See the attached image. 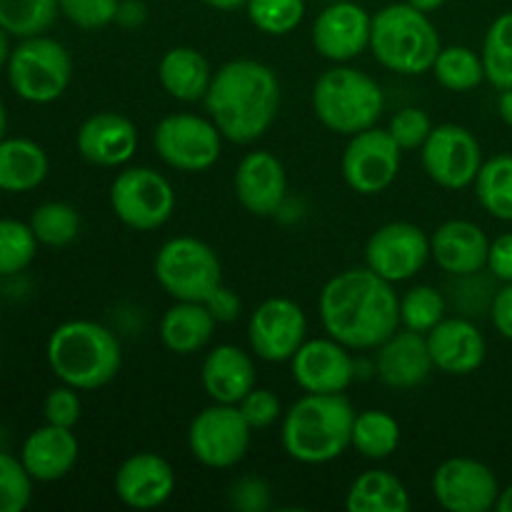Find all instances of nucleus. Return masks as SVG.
<instances>
[{
  "mask_svg": "<svg viewBox=\"0 0 512 512\" xmlns=\"http://www.w3.org/2000/svg\"><path fill=\"white\" fill-rule=\"evenodd\" d=\"M318 310L325 333L348 350H378L400 328V298L393 283L368 265L330 278Z\"/></svg>",
  "mask_w": 512,
  "mask_h": 512,
  "instance_id": "1",
  "label": "nucleus"
},
{
  "mask_svg": "<svg viewBox=\"0 0 512 512\" xmlns=\"http://www.w3.org/2000/svg\"><path fill=\"white\" fill-rule=\"evenodd\" d=\"M205 110L225 140L238 145L255 143L278 118V75L258 60H230L213 73Z\"/></svg>",
  "mask_w": 512,
  "mask_h": 512,
  "instance_id": "2",
  "label": "nucleus"
},
{
  "mask_svg": "<svg viewBox=\"0 0 512 512\" xmlns=\"http://www.w3.org/2000/svg\"><path fill=\"white\" fill-rule=\"evenodd\" d=\"M355 410L343 393H305L283 418V448L303 465L338 460L353 445Z\"/></svg>",
  "mask_w": 512,
  "mask_h": 512,
  "instance_id": "3",
  "label": "nucleus"
},
{
  "mask_svg": "<svg viewBox=\"0 0 512 512\" xmlns=\"http://www.w3.org/2000/svg\"><path fill=\"white\" fill-rule=\"evenodd\" d=\"M45 355L55 378L80 393L105 388L123 363L118 338L93 320H68L58 325L50 333Z\"/></svg>",
  "mask_w": 512,
  "mask_h": 512,
  "instance_id": "4",
  "label": "nucleus"
},
{
  "mask_svg": "<svg viewBox=\"0 0 512 512\" xmlns=\"http://www.w3.org/2000/svg\"><path fill=\"white\" fill-rule=\"evenodd\" d=\"M370 50L393 73L423 75L433 70L443 43L428 13L408 3H390L373 15Z\"/></svg>",
  "mask_w": 512,
  "mask_h": 512,
  "instance_id": "5",
  "label": "nucleus"
},
{
  "mask_svg": "<svg viewBox=\"0 0 512 512\" xmlns=\"http://www.w3.org/2000/svg\"><path fill=\"white\" fill-rule=\"evenodd\" d=\"M383 108L385 95L378 80L345 63L325 70L313 88V110L320 123L348 138L375 128Z\"/></svg>",
  "mask_w": 512,
  "mask_h": 512,
  "instance_id": "6",
  "label": "nucleus"
},
{
  "mask_svg": "<svg viewBox=\"0 0 512 512\" xmlns=\"http://www.w3.org/2000/svg\"><path fill=\"white\" fill-rule=\"evenodd\" d=\"M8 83L20 100L33 105L55 103L73 78V58L60 40L48 35L23 38L10 50Z\"/></svg>",
  "mask_w": 512,
  "mask_h": 512,
  "instance_id": "7",
  "label": "nucleus"
},
{
  "mask_svg": "<svg viewBox=\"0 0 512 512\" xmlns=\"http://www.w3.org/2000/svg\"><path fill=\"white\" fill-rule=\"evenodd\" d=\"M155 280L173 300L205 303L218 285H223V268L203 240L193 235H178L160 245L155 255Z\"/></svg>",
  "mask_w": 512,
  "mask_h": 512,
  "instance_id": "8",
  "label": "nucleus"
},
{
  "mask_svg": "<svg viewBox=\"0 0 512 512\" xmlns=\"http://www.w3.org/2000/svg\"><path fill=\"white\" fill-rule=\"evenodd\" d=\"M250 438L253 428L238 405H208L190 420L188 428L190 455L213 470H228L243 463L250 450Z\"/></svg>",
  "mask_w": 512,
  "mask_h": 512,
  "instance_id": "9",
  "label": "nucleus"
},
{
  "mask_svg": "<svg viewBox=\"0 0 512 512\" xmlns=\"http://www.w3.org/2000/svg\"><path fill=\"white\" fill-rule=\"evenodd\" d=\"M110 208L115 218L138 233L163 228L175 210V190L153 168H128L110 185Z\"/></svg>",
  "mask_w": 512,
  "mask_h": 512,
  "instance_id": "10",
  "label": "nucleus"
},
{
  "mask_svg": "<svg viewBox=\"0 0 512 512\" xmlns=\"http://www.w3.org/2000/svg\"><path fill=\"white\" fill-rule=\"evenodd\" d=\"M160 160L180 173H203L223 153V133L210 118L193 113L165 115L153 133Z\"/></svg>",
  "mask_w": 512,
  "mask_h": 512,
  "instance_id": "11",
  "label": "nucleus"
},
{
  "mask_svg": "<svg viewBox=\"0 0 512 512\" xmlns=\"http://www.w3.org/2000/svg\"><path fill=\"white\" fill-rule=\"evenodd\" d=\"M420 155L428 178L445 190H463L473 185L485 163L478 138L455 123L433 125Z\"/></svg>",
  "mask_w": 512,
  "mask_h": 512,
  "instance_id": "12",
  "label": "nucleus"
},
{
  "mask_svg": "<svg viewBox=\"0 0 512 512\" xmlns=\"http://www.w3.org/2000/svg\"><path fill=\"white\" fill-rule=\"evenodd\" d=\"M403 148L383 128H368L350 135L343 153V178L360 195H380L395 183L400 173Z\"/></svg>",
  "mask_w": 512,
  "mask_h": 512,
  "instance_id": "13",
  "label": "nucleus"
},
{
  "mask_svg": "<svg viewBox=\"0 0 512 512\" xmlns=\"http://www.w3.org/2000/svg\"><path fill=\"white\" fill-rule=\"evenodd\" d=\"M253 353L265 363H288L308 340V318L290 298H268L248 320Z\"/></svg>",
  "mask_w": 512,
  "mask_h": 512,
  "instance_id": "14",
  "label": "nucleus"
},
{
  "mask_svg": "<svg viewBox=\"0 0 512 512\" xmlns=\"http://www.w3.org/2000/svg\"><path fill=\"white\" fill-rule=\"evenodd\" d=\"M428 258L430 238L420 225L405 220L378 228L365 245V265L393 285L415 278Z\"/></svg>",
  "mask_w": 512,
  "mask_h": 512,
  "instance_id": "15",
  "label": "nucleus"
},
{
  "mask_svg": "<svg viewBox=\"0 0 512 512\" xmlns=\"http://www.w3.org/2000/svg\"><path fill=\"white\" fill-rule=\"evenodd\" d=\"M433 495L443 510L488 512L500 495L498 478L485 463L473 458H450L433 473Z\"/></svg>",
  "mask_w": 512,
  "mask_h": 512,
  "instance_id": "16",
  "label": "nucleus"
},
{
  "mask_svg": "<svg viewBox=\"0 0 512 512\" xmlns=\"http://www.w3.org/2000/svg\"><path fill=\"white\" fill-rule=\"evenodd\" d=\"M293 380L305 393H345L355 378L350 350L335 338L305 340L290 358Z\"/></svg>",
  "mask_w": 512,
  "mask_h": 512,
  "instance_id": "17",
  "label": "nucleus"
},
{
  "mask_svg": "<svg viewBox=\"0 0 512 512\" xmlns=\"http://www.w3.org/2000/svg\"><path fill=\"white\" fill-rule=\"evenodd\" d=\"M370 30H373V15L363 5L340 0L328 5L315 18L313 45L325 60L350 63L365 48H370Z\"/></svg>",
  "mask_w": 512,
  "mask_h": 512,
  "instance_id": "18",
  "label": "nucleus"
},
{
  "mask_svg": "<svg viewBox=\"0 0 512 512\" xmlns=\"http://www.w3.org/2000/svg\"><path fill=\"white\" fill-rule=\"evenodd\" d=\"M173 465L158 453H135L115 470L113 488L123 505L133 510H153L168 503L175 493Z\"/></svg>",
  "mask_w": 512,
  "mask_h": 512,
  "instance_id": "19",
  "label": "nucleus"
},
{
  "mask_svg": "<svg viewBox=\"0 0 512 512\" xmlns=\"http://www.w3.org/2000/svg\"><path fill=\"white\" fill-rule=\"evenodd\" d=\"M288 193L283 163L268 150H253L235 168V195L248 213L270 218L278 213Z\"/></svg>",
  "mask_w": 512,
  "mask_h": 512,
  "instance_id": "20",
  "label": "nucleus"
},
{
  "mask_svg": "<svg viewBox=\"0 0 512 512\" xmlns=\"http://www.w3.org/2000/svg\"><path fill=\"white\" fill-rule=\"evenodd\" d=\"M78 153L98 168H120L138 150V130L120 113H95L83 120L75 135Z\"/></svg>",
  "mask_w": 512,
  "mask_h": 512,
  "instance_id": "21",
  "label": "nucleus"
},
{
  "mask_svg": "<svg viewBox=\"0 0 512 512\" xmlns=\"http://www.w3.org/2000/svg\"><path fill=\"white\" fill-rule=\"evenodd\" d=\"M375 370L393 390H413L423 385L435 370L425 335L408 328L395 330L383 345H378Z\"/></svg>",
  "mask_w": 512,
  "mask_h": 512,
  "instance_id": "22",
  "label": "nucleus"
},
{
  "mask_svg": "<svg viewBox=\"0 0 512 512\" xmlns=\"http://www.w3.org/2000/svg\"><path fill=\"white\" fill-rule=\"evenodd\" d=\"M433 365L445 375H470L485 363L488 343L478 325L465 318H443L428 335Z\"/></svg>",
  "mask_w": 512,
  "mask_h": 512,
  "instance_id": "23",
  "label": "nucleus"
},
{
  "mask_svg": "<svg viewBox=\"0 0 512 512\" xmlns=\"http://www.w3.org/2000/svg\"><path fill=\"white\" fill-rule=\"evenodd\" d=\"M488 250V235L470 220H448L430 238V255L438 268L458 278L480 273L488 265Z\"/></svg>",
  "mask_w": 512,
  "mask_h": 512,
  "instance_id": "24",
  "label": "nucleus"
},
{
  "mask_svg": "<svg viewBox=\"0 0 512 512\" xmlns=\"http://www.w3.org/2000/svg\"><path fill=\"white\" fill-rule=\"evenodd\" d=\"M80 445L73 428H58V425L45 423L43 428L33 430L25 438L20 460L30 478L38 483H58L78 463Z\"/></svg>",
  "mask_w": 512,
  "mask_h": 512,
  "instance_id": "25",
  "label": "nucleus"
},
{
  "mask_svg": "<svg viewBox=\"0 0 512 512\" xmlns=\"http://www.w3.org/2000/svg\"><path fill=\"white\" fill-rule=\"evenodd\" d=\"M200 380L213 403L238 405L258 385V370L243 348L218 345L205 355Z\"/></svg>",
  "mask_w": 512,
  "mask_h": 512,
  "instance_id": "26",
  "label": "nucleus"
},
{
  "mask_svg": "<svg viewBox=\"0 0 512 512\" xmlns=\"http://www.w3.org/2000/svg\"><path fill=\"white\" fill-rule=\"evenodd\" d=\"M158 78L170 98L180 100V103H198L208 95L213 70L203 53L188 48V45H178L160 58Z\"/></svg>",
  "mask_w": 512,
  "mask_h": 512,
  "instance_id": "27",
  "label": "nucleus"
},
{
  "mask_svg": "<svg viewBox=\"0 0 512 512\" xmlns=\"http://www.w3.org/2000/svg\"><path fill=\"white\" fill-rule=\"evenodd\" d=\"M215 323L218 320L210 315L205 303L175 300L160 320V340L170 353L193 355L210 343Z\"/></svg>",
  "mask_w": 512,
  "mask_h": 512,
  "instance_id": "28",
  "label": "nucleus"
},
{
  "mask_svg": "<svg viewBox=\"0 0 512 512\" xmlns=\"http://www.w3.org/2000/svg\"><path fill=\"white\" fill-rule=\"evenodd\" d=\"M48 153L35 140H0V190L3 193H28L48 178Z\"/></svg>",
  "mask_w": 512,
  "mask_h": 512,
  "instance_id": "29",
  "label": "nucleus"
},
{
  "mask_svg": "<svg viewBox=\"0 0 512 512\" xmlns=\"http://www.w3.org/2000/svg\"><path fill=\"white\" fill-rule=\"evenodd\" d=\"M350 512H410V493L398 475L388 470H365L350 483L345 495Z\"/></svg>",
  "mask_w": 512,
  "mask_h": 512,
  "instance_id": "30",
  "label": "nucleus"
},
{
  "mask_svg": "<svg viewBox=\"0 0 512 512\" xmlns=\"http://www.w3.org/2000/svg\"><path fill=\"white\" fill-rule=\"evenodd\" d=\"M400 425L385 410H363L355 413L353 423V445L363 458L385 460L398 450Z\"/></svg>",
  "mask_w": 512,
  "mask_h": 512,
  "instance_id": "31",
  "label": "nucleus"
},
{
  "mask_svg": "<svg viewBox=\"0 0 512 512\" xmlns=\"http://www.w3.org/2000/svg\"><path fill=\"white\" fill-rule=\"evenodd\" d=\"M475 195L485 213L512 223V155L500 153L485 160L475 178Z\"/></svg>",
  "mask_w": 512,
  "mask_h": 512,
  "instance_id": "32",
  "label": "nucleus"
},
{
  "mask_svg": "<svg viewBox=\"0 0 512 512\" xmlns=\"http://www.w3.org/2000/svg\"><path fill=\"white\" fill-rule=\"evenodd\" d=\"M433 75L445 90L468 93L485 80L483 55L475 53L473 48H465V45H448L435 58Z\"/></svg>",
  "mask_w": 512,
  "mask_h": 512,
  "instance_id": "33",
  "label": "nucleus"
},
{
  "mask_svg": "<svg viewBox=\"0 0 512 512\" xmlns=\"http://www.w3.org/2000/svg\"><path fill=\"white\" fill-rule=\"evenodd\" d=\"M58 13V0H0V25L20 40L53 28Z\"/></svg>",
  "mask_w": 512,
  "mask_h": 512,
  "instance_id": "34",
  "label": "nucleus"
},
{
  "mask_svg": "<svg viewBox=\"0 0 512 512\" xmlns=\"http://www.w3.org/2000/svg\"><path fill=\"white\" fill-rule=\"evenodd\" d=\"M30 228L40 245L48 248H65L73 243L80 233V215L78 210L63 200H50V203L38 205L30 215Z\"/></svg>",
  "mask_w": 512,
  "mask_h": 512,
  "instance_id": "35",
  "label": "nucleus"
},
{
  "mask_svg": "<svg viewBox=\"0 0 512 512\" xmlns=\"http://www.w3.org/2000/svg\"><path fill=\"white\" fill-rule=\"evenodd\" d=\"M485 80L498 90L512 88V10L498 15L483 40Z\"/></svg>",
  "mask_w": 512,
  "mask_h": 512,
  "instance_id": "36",
  "label": "nucleus"
},
{
  "mask_svg": "<svg viewBox=\"0 0 512 512\" xmlns=\"http://www.w3.org/2000/svg\"><path fill=\"white\" fill-rule=\"evenodd\" d=\"M38 238H35L30 223H20L13 218H0V278L5 275L23 273L38 253Z\"/></svg>",
  "mask_w": 512,
  "mask_h": 512,
  "instance_id": "37",
  "label": "nucleus"
},
{
  "mask_svg": "<svg viewBox=\"0 0 512 512\" xmlns=\"http://www.w3.org/2000/svg\"><path fill=\"white\" fill-rule=\"evenodd\" d=\"M445 318V298L433 285H415L400 298V328L428 335Z\"/></svg>",
  "mask_w": 512,
  "mask_h": 512,
  "instance_id": "38",
  "label": "nucleus"
},
{
  "mask_svg": "<svg viewBox=\"0 0 512 512\" xmlns=\"http://www.w3.org/2000/svg\"><path fill=\"white\" fill-rule=\"evenodd\" d=\"M245 10L260 33L288 35L303 23L305 0H248Z\"/></svg>",
  "mask_w": 512,
  "mask_h": 512,
  "instance_id": "39",
  "label": "nucleus"
},
{
  "mask_svg": "<svg viewBox=\"0 0 512 512\" xmlns=\"http://www.w3.org/2000/svg\"><path fill=\"white\" fill-rule=\"evenodd\" d=\"M33 498V478L23 460L0 453V512H23Z\"/></svg>",
  "mask_w": 512,
  "mask_h": 512,
  "instance_id": "40",
  "label": "nucleus"
},
{
  "mask_svg": "<svg viewBox=\"0 0 512 512\" xmlns=\"http://www.w3.org/2000/svg\"><path fill=\"white\" fill-rule=\"evenodd\" d=\"M60 13L83 30H100L115 23L120 0H58Z\"/></svg>",
  "mask_w": 512,
  "mask_h": 512,
  "instance_id": "41",
  "label": "nucleus"
},
{
  "mask_svg": "<svg viewBox=\"0 0 512 512\" xmlns=\"http://www.w3.org/2000/svg\"><path fill=\"white\" fill-rule=\"evenodd\" d=\"M433 123H430L428 113L420 108H403L390 118L388 133L393 135L395 143L403 150H418L423 148L428 140Z\"/></svg>",
  "mask_w": 512,
  "mask_h": 512,
  "instance_id": "42",
  "label": "nucleus"
},
{
  "mask_svg": "<svg viewBox=\"0 0 512 512\" xmlns=\"http://www.w3.org/2000/svg\"><path fill=\"white\" fill-rule=\"evenodd\" d=\"M238 408L253 430L270 428L283 415V405H280L278 395L268 388H258V385L240 400Z\"/></svg>",
  "mask_w": 512,
  "mask_h": 512,
  "instance_id": "43",
  "label": "nucleus"
},
{
  "mask_svg": "<svg viewBox=\"0 0 512 512\" xmlns=\"http://www.w3.org/2000/svg\"><path fill=\"white\" fill-rule=\"evenodd\" d=\"M80 390L70 388V385H60V388L50 390L48 398L43 403V415L45 423L58 425V428H75L80 420V410H83V403H80Z\"/></svg>",
  "mask_w": 512,
  "mask_h": 512,
  "instance_id": "44",
  "label": "nucleus"
},
{
  "mask_svg": "<svg viewBox=\"0 0 512 512\" xmlns=\"http://www.w3.org/2000/svg\"><path fill=\"white\" fill-rule=\"evenodd\" d=\"M230 503L245 512H260V510L268 508L270 490H268V485H265V480L240 478L238 483L230 488Z\"/></svg>",
  "mask_w": 512,
  "mask_h": 512,
  "instance_id": "45",
  "label": "nucleus"
},
{
  "mask_svg": "<svg viewBox=\"0 0 512 512\" xmlns=\"http://www.w3.org/2000/svg\"><path fill=\"white\" fill-rule=\"evenodd\" d=\"M488 268L503 283H512V233L500 235L490 243Z\"/></svg>",
  "mask_w": 512,
  "mask_h": 512,
  "instance_id": "46",
  "label": "nucleus"
},
{
  "mask_svg": "<svg viewBox=\"0 0 512 512\" xmlns=\"http://www.w3.org/2000/svg\"><path fill=\"white\" fill-rule=\"evenodd\" d=\"M205 308L210 310V315H213L218 323H233L240 315V298L233 290L225 288V285H218V288L208 295V300H205Z\"/></svg>",
  "mask_w": 512,
  "mask_h": 512,
  "instance_id": "47",
  "label": "nucleus"
},
{
  "mask_svg": "<svg viewBox=\"0 0 512 512\" xmlns=\"http://www.w3.org/2000/svg\"><path fill=\"white\" fill-rule=\"evenodd\" d=\"M490 315H493L495 330L503 338L512 340V283H505L498 290V295L493 300V308H490Z\"/></svg>",
  "mask_w": 512,
  "mask_h": 512,
  "instance_id": "48",
  "label": "nucleus"
},
{
  "mask_svg": "<svg viewBox=\"0 0 512 512\" xmlns=\"http://www.w3.org/2000/svg\"><path fill=\"white\" fill-rule=\"evenodd\" d=\"M118 23L123 25H140L145 20V5L138 0H120L118 8Z\"/></svg>",
  "mask_w": 512,
  "mask_h": 512,
  "instance_id": "49",
  "label": "nucleus"
},
{
  "mask_svg": "<svg viewBox=\"0 0 512 512\" xmlns=\"http://www.w3.org/2000/svg\"><path fill=\"white\" fill-rule=\"evenodd\" d=\"M498 113L503 118V123L512 128V88L500 90V100H498Z\"/></svg>",
  "mask_w": 512,
  "mask_h": 512,
  "instance_id": "50",
  "label": "nucleus"
},
{
  "mask_svg": "<svg viewBox=\"0 0 512 512\" xmlns=\"http://www.w3.org/2000/svg\"><path fill=\"white\" fill-rule=\"evenodd\" d=\"M200 3H205V5H208V8H215V10H223V13H230V10L245 8V5H248V0H200Z\"/></svg>",
  "mask_w": 512,
  "mask_h": 512,
  "instance_id": "51",
  "label": "nucleus"
},
{
  "mask_svg": "<svg viewBox=\"0 0 512 512\" xmlns=\"http://www.w3.org/2000/svg\"><path fill=\"white\" fill-rule=\"evenodd\" d=\"M405 3L413 5V8L423 10V13L430 15V13H435V10H438V8H443L445 0H405Z\"/></svg>",
  "mask_w": 512,
  "mask_h": 512,
  "instance_id": "52",
  "label": "nucleus"
},
{
  "mask_svg": "<svg viewBox=\"0 0 512 512\" xmlns=\"http://www.w3.org/2000/svg\"><path fill=\"white\" fill-rule=\"evenodd\" d=\"M8 58H10V45H8V33H5V28L0 25V70L8 65Z\"/></svg>",
  "mask_w": 512,
  "mask_h": 512,
  "instance_id": "53",
  "label": "nucleus"
},
{
  "mask_svg": "<svg viewBox=\"0 0 512 512\" xmlns=\"http://www.w3.org/2000/svg\"><path fill=\"white\" fill-rule=\"evenodd\" d=\"M495 508H498L500 512H512V485H508L505 490H500Z\"/></svg>",
  "mask_w": 512,
  "mask_h": 512,
  "instance_id": "54",
  "label": "nucleus"
},
{
  "mask_svg": "<svg viewBox=\"0 0 512 512\" xmlns=\"http://www.w3.org/2000/svg\"><path fill=\"white\" fill-rule=\"evenodd\" d=\"M5 133H8V110H5L3 100H0V140L5 138Z\"/></svg>",
  "mask_w": 512,
  "mask_h": 512,
  "instance_id": "55",
  "label": "nucleus"
}]
</instances>
